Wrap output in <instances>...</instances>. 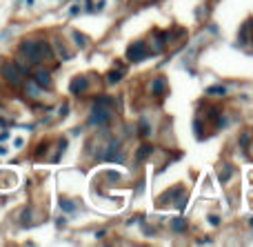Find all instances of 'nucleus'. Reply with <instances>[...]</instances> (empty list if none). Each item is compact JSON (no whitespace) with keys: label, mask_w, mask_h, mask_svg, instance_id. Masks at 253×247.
<instances>
[{"label":"nucleus","mask_w":253,"mask_h":247,"mask_svg":"<svg viewBox=\"0 0 253 247\" xmlns=\"http://www.w3.org/2000/svg\"><path fill=\"white\" fill-rule=\"evenodd\" d=\"M151 89H153V94H156L158 98L165 96V94H167V80L165 78H156V80H153V85H151Z\"/></svg>","instance_id":"obj_5"},{"label":"nucleus","mask_w":253,"mask_h":247,"mask_svg":"<svg viewBox=\"0 0 253 247\" xmlns=\"http://www.w3.org/2000/svg\"><path fill=\"white\" fill-rule=\"evenodd\" d=\"M251 225H253V221H251Z\"/></svg>","instance_id":"obj_15"},{"label":"nucleus","mask_w":253,"mask_h":247,"mask_svg":"<svg viewBox=\"0 0 253 247\" xmlns=\"http://www.w3.org/2000/svg\"><path fill=\"white\" fill-rule=\"evenodd\" d=\"M171 227H173L175 232H182V230H187V221H184V218H175Z\"/></svg>","instance_id":"obj_9"},{"label":"nucleus","mask_w":253,"mask_h":247,"mask_svg":"<svg viewBox=\"0 0 253 247\" xmlns=\"http://www.w3.org/2000/svg\"><path fill=\"white\" fill-rule=\"evenodd\" d=\"M34 78H36V83H38L40 87H49V85H51V78H49V74H47V71H42V69L36 71Z\"/></svg>","instance_id":"obj_6"},{"label":"nucleus","mask_w":253,"mask_h":247,"mask_svg":"<svg viewBox=\"0 0 253 247\" xmlns=\"http://www.w3.org/2000/svg\"><path fill=\"white\" fill-rule=\"evenodd\" d=\"M151 151H153L151 145H142V149H138V154H135V156H138V160H144L149 154H151Z\"/></svg>","instance_id":"obj_8"},{"label":"nucleus","mask_w":253,"mask_h":247,"mask_svg":"<svg viewBox=\"0 0 253 247\" xmlns=\"http://www.w3.org/2000/svg\"><path fill=\"white\" fill-rule=\"evenodd\" d=\"M140 134H142V136H149V123H147V120H142V123H140Z\"/></svg>","instance_id":"obj_13"},{"label":"nucleus","mask_w":253,"mask_h":247,"mask_svg":"<svg viewBox=\"0 0 253 247\" xmlns=\"http://www.w3.org/2000/svg\"><path fill=\"white\" fill-rule=\"evenodd\" d=\"M60 209H65V212H74L76 205L69 203V200H60Z\"/></svg>","instance_id":"obj_10"},{"label":"nucleus","mask_w":253,"mask_h":247,"mask_svg":"<svg viewBox=\"0 0 253 247\" xmlns=\"http://www.w3.org/2000/svg\"><path fill=\"white\" fill-rule=\"evenodd\" d=\"M76 36V43L80 45V47H84V45H87V38H84V36H80V34H74Z\"/></svg>","instance_id":"obj_14"},{"label":"nucleus","mask_w":253,"mask_h":247,"mask_svg":"<svg viewBox=\"0 0 253 247\" xmlns=\"http://www.w3.org/2000/svg\"><path fill=\"white\" fill-rule=\"evenodd\" d=\"M207 94H209V96H224V94H227V87H224V85H213V87L207 89Z\"/></svg>","instance_id":"obj_7"},{"label":"nucleus","mask_w":253,"mask_h":247,"mask_svg":"<svg viewBox=\"0 0 253 247\" xmlns=\"http://www.w3.org/2000/svg\"><path fill=\"white\" fill-rule=\"evenodd\" d=\"M126 58H129L131 62H140L147 58V45L140 40V43H133L129 49H126Z\"/></svg>","instance_id":"obj_2"},{"label":"nucleus","mask_w":253,"mask_h":247,"mask_svg":"<svg viewBox=\"0 0 253 247\" xmlns=\"http://www.w3.org/2000/svg\"><path fill=\"white\" fill-rule=\"evenodd\" d=\"M229 176H231V167H229V165H224V169H220V181H227Z\"/></svg>","instance_id":"obj_11"},{"label":"nucleus","mask_w":253,"mask_h":247,"mask_svg":"<svg viewBox=\"0 0 253 247\" xmlns=\"http://www.w3.org/2000/svg\"><path fill=\"white\" fill-rule=\"evenodd\" d=\"M111 102H114L111 98H96V105H93L89 123L98 125V127H102V125L109 123L111 120Z\"/></svg>","instance_id":"obj_1"},{"label":"nucleus","mask_w":253,"mask_h":247,"mask_svg":"<svg viewBox=\"0 0 253 247\" xmlns=\"http://www.w3.org/2000/svg\"><path fill=\"white\" fill-rule=\"evenodd\" d=\"M4 76H7L9 83L18 85L22 80V69L16 65V62H7V65H4Z\"/></svg>","instance_id":"obj_3"},{"label":"nucleus","mask_w":253,"mask_h":247,"mask_svg":"<svg viewBox=\"0 0 253 247\" xmlns=\"http://www.w3.org/2000/svg\"><path fill=\"white\" fill-rule=\"evenodd\" d=\"M87 87H89V80L84 76H78V78L71 80V94H83L87 92Z\"/></svg>","instance_id":"obj_4"},{"label":"nucleus","mask_w":253,"mask_h":247,"mask_svg":"<svg viewBox=\"0 0 253 247\" xmlns=\"http://www.w3.org/2000/svg\"><path fill=\"white\" fill-rule=\"evenodd\" d=\"M120 78H123V71H111L109 74V83H118Z\"/></svg>","instance_id":"obj_12"}]
</instances>
